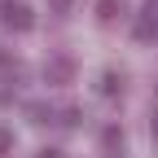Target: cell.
<instances>
[{
  "label": "cell",
  "mask_w": 158,
  "mask_h": 158,
  "mask_svg": "<svg viewBox=\"0 0 158 158\" xmlns=\"http://www.w3.org/2000/svg\"><path fill=\"white\" fill-rule=\"evenodd\" d=\"M149 127H154V141H158V106H154V118H149Z\"/></svg>",
  "instance_id": "7c38bea8"
},
{
  "label": "cell",
  "mask_w": 158,
  "mask_h": 158,
  "mask_svg": "<svg viewBox=\"0 0 158 158\" xmlns=\"http://www.w3.org/2000/svg\"><path fill=\"white\" fill-rule=\"evenodd\" d=\"M101 92H106V97H114V92H123V75H114V70H106V75H101Z\"/></svg>",
  "instance_id": "277c9868"
},
{
  "label": "cell",
  "mask_w": 158,
  "mask_h": 158,
  "mask_svg": "<svg viewBox=\"0 0 158 158\" xmlns=\"http://www.w3.org/2000/svg\"><path fill=\"white\" fill-rule=\"evenodd\" d=\"M9 149H13V132H9V127H0V158H5Z\"/></svg>",
  "instance_id": "ba28073f"
},
{
  "label": "cell",
  "mask_w": 158,
  "mask_h": 158,
  "mask_svg": "<svg viewBox=\"0 0 158 158\" xmlns=\"http://www.w3.org/2000/svg\"><path fill=\"white\" fill-rule=\"evenodd\" d=\"M132 35L141 40V44H154V40H158V13H154V9L141 13V18H136V27H132Z\"/></svg>",
  "instance_id": "3957f363"
},
{
  "label": "cell",
  "mask_w": 158,
  "mask_h": 158,
  "mask_svg": "<svg viewBox=\"0 0 158 158\" xmlns=\"http://www.w3.org/2000/svg\"><path fill=\"white\" fill-rule=\"evenodd\" d=\"M40 158H62V149H40Z\"/></svg>",
  "instance_id": "8fae6325"
},
{
  "label": "cell",
  "mask_w": 158,
  "mask_h": 158,
  "mask_svg": "<svg viewBox=\"0 0 158 158\" xmlns=\"http://www.w3.org/2000/svg\"><path fill=\"white\" fill-rule=\"evenodd\" d=\"M48 5H53L57 13H66V9H70V0H48Z\"/></svg>",
  "instance_id": "30bf717a"
},
{
  "label": "cell",
  "mask_w": 158,
  "mask_h": 158,
  "mask_svg": "<svg viewBox=\"0 0 158 158\" xmlns=\"http://www.w3.org/2000/svg\"><path fill=\"white\" fill-rule=\"evenodd\" d=\"M57 123H66V127H75V123H79V110H75V106H66V110H62V118H57Z\"/></svg>",
  "instance_id": "9c48e42d"
},
{
  "label": "cell",
  "mask_w": 158,
  "mask_h": 158,
  "mask_svg": "<svg viewBox=\"0 0 158 158\" xmlns=\"http://www.w3.org/2000/svg\"><path fill=\"white\" fill-rule=\"evenodd\" d=\"M97 9H101V22H114V13H118V0H101Z\"/></svg>",
  "instance_id": "52a82bcc"
},
{
  "label": "cell",
  "mask_w": 158,
  "mask_h": 158,
  "mask_svg": "<svg viewBox=\"0 0 158 158\" xmlns=\"http://www.w3.org/2000/svg\"><path fill=\"white\" fill-rule=\"evenodd\" d=\"M101 141H106V149H123V132H118V127H106Z\"/></svg>",
  "instance_id": "8992f818"
},
{
  "label": "cell",
  "mask_w": 158,
  "mask_h": 158,
  "mask_svg": "<svg viewBox=\"0 0 158 158\" xmlns=\"http://www.w3.org/2000/svg\"><path fill=\"white\" fill-rule=\"evenodd\" d=\"M0 22H5L9 31H31V9L22 5V0H0Z\"/></svg>",
  "instance_id": "6da1fadb"
},
{
  "label": "cell",
  "mask_w": 158,
  "mask_h": 158,
  "mask_svg": "<svg viewBox=\"0 0 158 158\" xmlns=\"http://www.w3.org/2000/svg\"><path fill=\"white\" fill-rule=\"evenodd\" d=\"M44 79L57 84V88L70 84V79H75V62H70V57H48V62H44Z\"/></svg>",
  "instance_id": "7a4b0ae2"
},
{
  "label": "cell",
  "mask_w": 158,
  "mask_h": 158,
  "mask_svg": "<svg viewBox=\"0 0 158 158\" xmlns=\"http://www.w3.org/2000/svg\"><path fill=\"white\" fill-rule=\"evenodd\" d=\"M27 114H31V123H53V110H48L44 101H35V106H27Z\"/></svg>",
  "instance_id": "5b68a950"
}]
</instances>
